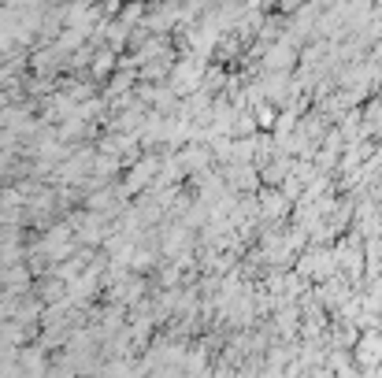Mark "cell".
I'll list each match as a JSON object with an SVG mask.
<instances>
[{
  "label": "cell",
  "instance_id": "1",
  "mask_svg": "<svg viewBox=\"0 0 382 378\" xmlns=\"http://www.w3.org/2000/svg\"><path fill=\"white\" fill-rule=\"evenodd\" d=\"M301 271H304V275H315V278H323L326 271H334V264H331V252H315V256H304Z\"/></svg>",
  "mask_w": 382,
  "mask_h": 378
}]
</instances>
